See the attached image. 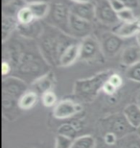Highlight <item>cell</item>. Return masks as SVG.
<instances>
[{
	"instance_id": "cell-1",
	"label": "cell",
	"mask_w": 140,
	"mask_h": 148,
	"mask_svg": "<svg viewBox=\"0 0 140 148\" xmlns=\"http://www.w3.org/2000/svg\"><path fill=\"white\" fill-rule=\"evenodd\" d=\"M40 51V48L37 50L16 48L11 52L12 67L14 66L16 69V73L20 75L19 79L26 83H34L49 72L48 63Z\"/></svg>"
},
{
	"instance_id": "cell-2",
	"label": "cell",
	"mask_w": 140,
	"mask_h": 148,
	"mask_svg": "<svg viewBox=\"0 0 140 148\" xmlns=\"http://www.w3.org/2000/svg\"><path fill=\"white\" fill-rule=\"evenodd\" d=\"M74 42H77L76 38L50 26L49 29L43 30L41 34L38 48L47 63L59 66V61L62 53Z\"/></svg>"
},
{
	"instance_id": "cell-3",
	"label": "cell",
	"mask_w": 140,
	"mask_h": 148,
	"mask_svg": "<svg viewBox=\"0 0 140 148\" xmlns=\"http://www.w3.org/2000/svg\"><path fill=\"white\" fill-rule=\"evenodd\" d=\"M113 71L106 70L86 79H81L75 82L74 94L78 99L83 101H90L102 90L103 85L108 81L109 77Z\"/></svg>"
},
{
	"instance_id": "cell-4",
	"label": "cell",
	"mask_w": 140,
	"mask_h": 148,
	"mask_svg": "<svg viewBox=\"0 0 140 148\" xmlns=\"http://www.w3.org/2000/svg\"><path fill=\"white\" fill-rule=\"evenodd\" d=\"M3 112L6 115L18 107V100L26 91L28 86L17 77H4L3 79Z\"/></svg>"
},
{
	"instance_id": "cell-5",
	"label": "cell",
	"mask_w": 140,
	"mask_h": 148,
	"mask_svg": "<svg viewBox=\"0 0 140 148\" xmlns=\"http://www.w3.org/2000/svg\"><path fill=\"white\" fill-rule=\"evenodd\" d=\"M70 16V8H68L64 3H55L53 7L50 9L49 14L47 16L49 25L69 35Z\"/></svg>"
},
{
	"instance_id": "cell-6",
	"label": "cell",
	"mask_w": 140,
	"mask_h": 148,
	"mask_svg": "<svg viewBox=\"0 0 140 148\" xmlns=\"http://www.w3.org/2000/svg\"><path fill=\"white\" fill-rule=\"evenodd\" d=\"M101 44L96 38L88 36L80 41V60L85 62H98L103 57Z\"/></svg>"
},
{
	"instance_id": "cell-7",
	"label": "cell",
	"mask_w": 140,
	"mask_h": 148,
	"mask_svg": "<svg viewBox=\"0 0 140 148\" xmlns=\"http://www.w3.org/2000/svg\"><path fill=\"white\" fill-rule=\"evenodd\" d=\"M106 127H108V132H112L121 138L125 136L135 132V129L128 122L125 115L122 114H116L108 117Z\"/></svg>"
},
{
	"instance_id": "cell-8",
	"label": "cell",
	"mask_w": 140,
	"mask_h": 148,
	"mask_svg": "<svg viewBox=\"0 0 140 148\" xmlns=\"http://www.w3.org/2000/svg\"><path fill=\"white\" fill-rule=\"evenodd\" d=\"M95 12L96 18L103 24L111 25L113 27L120 22L117 13L111 8L109 0H97L95 3Z\"/></svg>"
},
{
	"instance_id": "cell-9",
	"label": "cell",
	"mask_w": 140,
	"mask_h": 148,
	"mask_svg": "<svg viewBox=\"0 0 140 148\" xmlns=\"http://www.w3.org/2000/svg\"><path fill=\"white\" fill-rule=\"evenodd\" d=\"M83 111L81 104L69 99H64L58 102L53 109V116L57 119H66Z\"/></svg>"
},
{
	"instance_id": "cell-10",
	"label": "cell",
	"mask_w": 140,
	"mask_h": 148,
	"mask_svg": "<svg viewBox=\"0 0 140 148\" xmlns=\"http://www.w3.org/2000/svg\"><path fill=\"white\" fill-rule=\"evenodd\" d=\"M100 44L104 56L113 57L116 54H118L123 48L124 38L116 36L112 32L106 33L105 35H103Z\"/></svg>"
},
{
	"instance_id": "cell-11",
	"label": "cell",
	"mask_w": 140,
	"mask_h": 148,
	"mask_svg": "<svg viewBox=\"0 0 140 148\" xmlns=\"http://www.w3.org/2000/svg\"><path fill=\"white\" fill-rule=\"evenodd\" d=\"M92 22L83 19L71 13L69 21V35L74 38H85L90 36Z\"/></svg>"
},
{
	"instance_id": "cell-12",
	"label": "cell",
	"mask_w": 140,
	"mask_h": 148,
	"mask_svg": "<svg viewBox=\"0 0 140 148\" xmlns=\"http://www.w3.org/2000/svg\"><path fill=\"white\" fill-rule=\"evenodd\" d=\"M140 31V19H136L132 22H119L118 24L113 26L111 32L116 36L122 38H129L135 37L136 34Z\"/></svg>"
},
{
	"instance_id": "cell-13",
	"label": "cell",
	"mask_w": 140,
	"mask_h": 148,
	"mask_svg": "<svg viewBox=\"0 0 140 148\" xmlns=\"http://www.w3.org/2000/svg\"><path fill=\"white\" fill-rule=\"evenodd\" d=\"M71 13L76 14L77 16L92 22L96 18V12H95V4L91 2L85 3H74L70 7Z\"/></svg>"
},
{
	"instance_id": "cell-14",
	"label": "cell",
	"mask_w": 140,
	"mask_h": 148,
	"mask_svg": "<svg viewBox=\"0 0 140 148\" xmlns=\"http://www.w3.org/2000/svg\"><path fill=\"white\" fill-rule=\"evenodd\" d=\"M80 60V42H74L68 46L59 58V66L67 67L72 66L74 63Z\"/></svg>"
},
{
	"instance_id": "cell-15",
	"label": "cell",
	"mask_w": 140,
	"mask_h": 148,
	"mask_svg": "<svg viewBox=\"0 0 140 148\" xmlns=\"http://www.w3.org/2000/svg\"><path fill=\"white\" fill-rule=\"evenodd\" d=\"M121 64L125 66H132L140 62V47L138 45H130L122 50Z\"/></svg>"
},
{
	"instance_id": "cell-16",
	"label": "cell",
	"mask_w": 140,
	"mask_h": 148,
	"mask_svg": "<svg viewBox=\"0 0 140 148\" xmlns=\"http://www.w3.org/2000/svg\"><path fill=\"white\" fill-rule=\"evenodd\" d=\"M54 82H55V78L53 73L48 72L45 75L37 79L34 83H32V86L35 88L34 91H36L38 94V93L43 94L46 91L52 90L53 87H54Z\"/></svg>"
},
{
	"instance_id": "cell-17",
	"label": "cell",
	"mask_w": 140,
	"mask_h": 148,
	"mask_svg": "<svg viewBox=\"0 0 140 148\" xmlns=\"http://www.w3.org/2000/svg\"><path fill=\"white\" fill-rule=\"evenodd\" d=\"M123 114L133 128L136 129L140 126V106L137 103H132L127 105L123 110Z\"/></svg>"
},
{
	"instance_id": "cell-18",
	"label": "cell",
	"mask_w": 140,
	"mask_h": 148,
	"mask_svg": "<svg viewBox=\"0 0 140 148\" xmlns=\"http://www.w3.org/2000/svg\"><path fill=\"white\" fill-rule=\"evenodd\" d=\"M27 6L31 10L32 14H34L35 18L37 20L42 19L49 14L50 12V4L47 1H34L29 2Z\"/></svg>"
},
{
	"instance_id": "cell-19",
	"label": "cell",
	"mask_w": 140,
	"mask_h": 148,
	"mask_svg": "<svg viewBox=\"0 0 140 148\" xmlns=\"http://www.w3.org/2000/svg\"><path fill=\"white\" fill-rule=\"evenodd\" d=\"M18 27V22L16 16H2V41L5 43L6 40L10 38L11 35L14 31Z\"/></svg>"
},
{
	"instance_id": "cell-20",
	"label": "cell",
	"mask_w": 140,
	"mask_h": 148,
	"mask_svg": "<svg viewBox=\"0 0 140 148\" xmlns=\"http://www.w3.org/2000/svg\"><path fill=\"white\" fill-rule=\"evenodd\" d=\"M26 5L25 0H2V14L16 16L18 11Z\"/></svg>"
},
{
	"instance_id": "cell-21",
	"label": "cell",
	"mask_w": 140,
	"mask_h": 148,
	"mask_svg": "<svg viewBox=\"0 0 140 148\" xmlns=\"http://www.w3.org/2000/svg\"><path fill=\"white\" fill-rule=\"evenodd\" d=\"M36 20L29 25L18 24L17 30H18L19 34L21 35L22 37H25L27 38H34L41 36V34H42V32H43V29L41 27V25L40 24V22H37Z\"/></svg>"
},
{
	"instance_id": "cell-22",
	"label": "cell",
	"mask_w": 140,
	"mask_h": 148,
	"mask_svg": "<svg viewBox=\"0 0 140 148\" xmlns=\"http://www.w3.org/2000/svg\"><path fill=\"white\" fill-rule=\"evenodd\" d=\"M38 100V94L34 90H27L18 100V108L20 110L28 111L34 108Z\"/></svg>"
},
{
	"instance_id": "cell-23",
	"label": "cell",
	"mask_w": 140,
	"mask_h": 148,
	"mask_svg": "<svg viewBox=\"0 0 140 148\" xmlns=\"http://www.w3.org/2000/svg\"><path fill=\"white\" fill-rule=\"evenodd\" d=\"M119 148H140V137L133 132L125 137L119 138L118 140Z\"/></svg>"
},
{
	"instance_id": "cell-24",
	"label": "cell",
	"mask_w": 140,
	"mask_h": 148,
	"mask_svg": "<svg viewBox=\"0 0 140 148\" xmlns=\"http://www.w3.org/2000/svg\"><path fill=\"white\" fill-rule=\"evenodd\" d=\"M96 147V140L90 135L80 136L73 140V144L71 148H95Z\"/></svg>"
},
{
	"instance_id": "cell-25",
	"label": "cell",
	"mask_w": 140,
	"mask_h": 148,
	"mask_svg": "<svg viewBox=\"0 0 140 148\" xmlns=\"http://www.w3.org/2000/svg\"><path fill=\"white\" fill-rule=\"evenodd\" d=\"M16 20L19 25H29L36 20L34 14H32L31 10L27 5L21 8L16 14Z\"/></svg>"
},
{
	"instance_id": "cell-26",
	"label": "cell",
	"mask_w": 140,
	"mask_h": 148,
	"mask_svg": "<svg viewBox=\"0 0 140 148\" xmlns=\"http://www.w3.org/2000/svg\"><path fill=\"white\" fill-rule=\"evenodd\" d=\"M58 135L64 136V137L69 138L71 140H75L78 138V129L76 126L70 123H64L59 127L58 129Z\"/></svg>"
},
{
	"instance_id": "cell-27",
	"label": "cell",
	"mask_w": 140,
	"mask_h": 148,
	"mask_svg": "<svg viewBox=\"0 0 140 148\" xmlns=\"http://www.w3.org/2000/svg\"><path fill=\"white\" fill-rule=\"evenodd\" d=\"M41 103L46 108H54L58 104V97L53 90H49L41 94Z\"/></svg>"
},
{
	"instance_id": "cell-28",
	"label": "cell",
	"mask_w": 140,
	"mask_h": 148,
	"mask_svg": "<svg viewBox=\"0 0 140 148\" xmlns=\"http://www.w3.org/2000/svg\"><path fill=\"white\" fill-rule=\"evenodd\" d=\"M126 77L130 81L140 83V62L128 67L126 71Z\"/></svg>"
},
{
	"instance_id": "cell-29",
	"label": "cell",
	"mask_w": 140,
	"mask_h": 148,
	"mask_svg": "<svg viewBox=\"0 0 140 148\" xmlns=\"http://www.w3.org/2000/svg\"><path fill=\"white\" fill-rule=\"evenodd\" d=\"M117 16H118L119 21H121V22H132L137 19L135 16L133 10L130 8H126V9H124L123 11L119 12L117 14Z\"/></svg>"
},
{
	"instance_id": "cell-30",
	"label": "cell",
	"mask_w": 140,
	"mask_h": 148,
	"mask_svg": "<svg viewBox=\"0 0 140 148\" xmlns=\"http://www.w3.org/2000/svg\"><path fill=\"white\" fill-rule=\"evenodd\" d=\"M73 144V140L64 136L58 135L56 138L55 148H71Z\"/></svg>"
},
{
	"instance_id": "cell-31",
	"label": "cell",
	"mask_w": 140,
	"mask_h": 148,
	"mask_svg": "<svg viewBox=\"0 0 140 148\" xmlns=\"http://www.w3.org/2000/svg\"><path fill=\"white\" fill-rule=\"evenodd\" d=\"M108 81L111 83L112 86H114L117 90L123 86V78H122V76L120 74H118L116 72H112L111 74V76L109 77Z\"/></svg>"
},
{
	"instance_id": "cell-32",
	"label": "cell",
	"mask_w": 140,
	"mask_h": 148,
	"mask_svg": "<svg viewBox=\"0 0 140 148\" xmlns=\"http://www.w3.org/2000/svg\"><path fill=\"white\" fill-rule=\"evenodd\" d=\"M118 140H119L118 137L112 132H107L104 135V141H105V143L108 146L115 145L116 143H118Z\"/></svg>"
},
{
	"instance_id": "cell-33",
	"label": "cell",
	"mask_w": 140,
	"mask_h": 148,
	"mask_svg": "<svg viewBox=\"0 0 140 148\" xmlns=\"http://www.w3.org/2000/svg\"><path fill=\"white\" fill-rule=\"evenodd\" d=\"M102 91L106 94V95L111 97V96H113L116 93V91H117V88H116L114 86H112L109 81H107L105 84L103 85Z\"/></svg>"
},
{
	"instance_id": "cell-34",
	"label": "cell",
	"mask_w": 140,
	"mask_h": 148,
	"mask_svg": "<svg viewBox=\"0 0 140 148\" xmlns=\"http://www.w3.org/2000/svg\"><path fill=\"white\" fill-rule=\"evenodd\" d=\"M109 4H111V8L117 14L119 13V12L123 11L124 9H126V6H125L120 0H109Z\"/></svg>"
},
{
	"instance_id": "cell-35",
	"label": "cell",
	"mask_w": 140,
	"mask_h": 148,
	"mask_svg": "<svg viewBox=\"0 0 140 148\" xmlns=\"http://www.w3.org/2000/svg\"><path fill=\"white\" fill-rule=\"evenodd\" d=\"M11 71H12V64H10V62L3 60V62H2V74H3V76L4 77L8 76L9 74L11 73Z\"/></svg>"
},
{
	"instance_id": "cell-36",
	"label": "cell",
	"mask_w": 140,
	"mask_h": 148,
	"mask_svg": "<svg viewBox=\"0 0 140 148\" xmlns=\"http://www.w3.org/2000/svg\"><path fill=\"white\" fill-rule=\"evenodd\" d=\"M120 1L126 6V8L130 9H135L139 4V0H120Z\"/></svg>"
},
{
	"instance_id": "cell-37",
	"label": "cell",
	"mask_w": 140,
	"mask_h": 148,
	"mask_svg": "<svg viewBox=\"0 0 140 148\" xmlns=\"http://www.w3.org/2000/svg\"><path fill=\"white\" fill-rule=\"evenodd\" d=\"M135 38V41H136V45H138L140 47V31L136 34V36Z\"/></svg>"
},
{
	"instance_id": "cell-38",
	"label": "cell",
	"mask_w": 140,
	"mask_h": 148,
	"mask_svg": "<svg viewBox=\"0 0 140 148\" xmlns=\"http://www.w3.org/2000/svg\"><path fill=\"white\" fill-rule=\"evenodd\" d=\"M73 3H85L89 2V0H71Z\"/></svg>"
},
{
	"instance_id": "cell-39",
	"label": "cell",
	"mask_w": 140,
	"mask_h": 148,
	"mask_svg": "<svg viewBox=\"0 0 140 148\" xmlns=\"http://www.w3.org/2000/svg\"><path fill=\"white\" fill-rule=\"evenodd\" d=\"M137 104L140 106V91H139V93H138V95H137Z\"/></svg>"
},
{
	"instance_id": "cell-40",
	"label": "cell",
	"mask_w": 140,
	"mask_h": 148,
	"mask_svg": "<svg viewBox=\"0 0 140 148\" xmlns=\"http://www.w3.org/2000/svg\"><path fill=\"white\" fill-rule=\"evenodd\" d=\"M135 132H136V134H137V135L139 136V137H140V126L138 127L137 129H136V131H135Z\"/></svg>"
}]
</instances>
